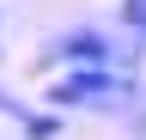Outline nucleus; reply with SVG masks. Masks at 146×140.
Masks as SVG:
<instances>
[{"label": "nucleus", "mask_w": 146, "mask_h": 140, "mask_svg": "<svg viewBox=\"0 0 146 140\" xmlns=\"http://www.w3.org/2000/svg\"><path fill=\"white\" fill-rule=\"evenodd\" d=\"M49 55L61 61V67H110V61H116V37L98 31V25H73V31L55 37Z\"/></svg>", "instance_id": "2"}, {"label": "nucleus", "mask_w": 146, "mask_h": 140, "mask_svg": "<svg viewBox=\"0 0 146 140\" xmlns=\"http://www.w3.org/2000/svg\"><path fill=\"white\" fill-rule=\"evenodd\" d=\"M122 25L134 31V43H146V0H122Z\"/></svg>", "instance_id": "4"}, {"label": "nucleus", "mask_w": 146, "mask_h": 140, "mask_svg": "<svg viewBox=\"0 0 146 140\" xmlns=\"http://www.w3.org/2000/svg\"><path fill=\"white\" fill-rule=\"evenodd\" d=\"M18 128H25L31 140H55V134H61V110H25Z\"/></svg>", "instance_id": "3"}, {"label": "nucleus", "mask_w": 146, "mask_h": 140, "mask_svg": "<svg viewBox=\"0 0 146 140\" xmlns=\"http://www.w3.org/2000/svg\"><path fill=\"white\" fill-rule=\"evenodd\" d=\"M116 92H122V79L110 67H67L43 98H49V110H110Z\"/></svg>", "instance_id": "1"}]
</instances>
